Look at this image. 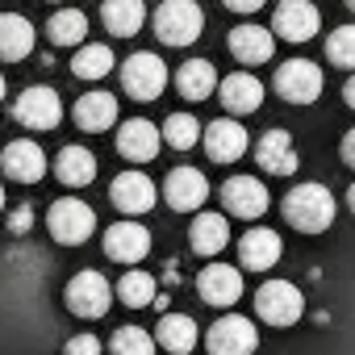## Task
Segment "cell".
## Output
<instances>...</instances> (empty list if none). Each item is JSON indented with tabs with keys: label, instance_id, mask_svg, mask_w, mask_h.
Listing matches in <instances>:
<instances>
[{
	"label": "cell",
	"instance_id": "obj_1",
	"mask_svg": "<svg viewBox=\"0 0 355 355\" xmlns=\"http://www.w3.org/2000/svg\"><path fill=\"white\" fill-rule=\"evenodd\" d=\"M334 214H338V205L326 184H297L284 197V222L297 226L301 234H322L334 222Z\"/></svg>",
	"mask_w": 355,
	"mask_h": 355
},
{
	"label": "cell",
	"instance_id": "obj_2",
	"mask_svg": "<svg viewBox=\"0 0 355 355\" xmlns=\"http://www.w3.org/2000/svg\"><path fill=\"white\" fill-rule=\"evenodd\" d=\"M150 26H155L163 46H193L205 30V13L197 0H163L150 17Z\"/></svg>",
	"mask_w": 355,
	"mask_h": 355
},
{
	"label": "cell",
	"instance_id": "obj_3",
	"mask_svg": "<svg viewBox=\"0 0 355 355\" xmlns=\"http://www.w3.org/2000/svg\"><path fill=\"white\" fill-rule=\"evenodd\" d=\"M46 230H51L55 243H63V247H80V243L92 239V230H96V214H92L88 201H80V197H63V201L51 205V214H46Z\"/></svg>",
	"mask_w": 355,
	"mask_h": 355
},
{
	"label": "cell",
	"instance_id": "obj_4",
	"mask_svg": "<svg viewBox=\"0 0 355 355\" xmlns=\"http://www.w3.org/2000/svg\"><path fill=\"white\" fill-rule=\"evenodd\" d=\"M63 301H67V309H71L76 318H105L117 297H113V284H109L101 272L88 268V272H76V276L67 280Z\"/></svg>",
	"mask_w": 355,
	"mask_h": 355
},
{
	"label": "cell",
	"instance_id": "obj_5",
	"mask_svg": "<svg viewBox=\"0 0 355 355\" xmlns=\"http://www.w3.org/2000/svg\"><path fill=\"white\" fill-rule=\"evenodd\" d=\"M255 313L268 326H293L305 313V297H301V288L293 280H268L255 293Z\"/></svg>",
	"mask_w": 355,
	"mask_h": 355
},
{
	"label": "cell",
	"instance_id": "obj_6",
	"mask_svg": "<svg viewBox=\"0 0 355 355\" xmlns=\"http://www.w3.org/2000/svg\"><path fill=\"white\" fill-rule=\"evenodd\" d=\"M13 121L26 130H59L63 121V101L55 88L46 84H30L17 101H13Z\"/></svg>",
	"mask_w": 355,
	"mask_h": 355
},
{
	"label": "cell",
	"instance_id": "obj_7",
	"mask_svg": "<svg viewBox=\"0 0 355 355\" xmlns=\"http://www.w3.org/2000/svg\"><path fill=\"white\" fill-rule=\"evenodd\" d=\"M121 88L134 96V101H159V92L167 88V67L159 55L150 51H138L121 63Z\"/></svg>",
	"mask_w": 355,
	"mask_h": 355
},
{
	"label": "cell",
	"instance_id": "obj_8",
	"mask_svg": "<svg viewBox=\"0 0 355 355\" xmlns=\"http://www.w3.org/2000/svg\"><path fill=\"white\" fill-rule=\"evenodd\" d=\"M255 347H259V330L243 313H222L205 334L209 355H255Z\"/></svg>",
	"mask_w": 355,
	"mask_h": 355
},
{
	"label": "cell",
	"instance_id": "obj_9",
	"mask_svg": "<svg viewBox=\"0 0 355 355\" xmlns=\"http://www.w3.org/2000/svg\"><path fill=\"white\" fill-rule=\"evenodd\" d=\"M276 92L288 105H313L322 96V67L309 59H288L276 67Z\"/></svg>",
	"mask_w": 355,
	"mask_h": 355
},
{
	"label": "cell",
	"instance_id": "obj_10",
	"mask_svg": "<svg viewBox=\"0 0 355 355\" xmlns=\"http://www.w3.org/2000/svg\"><path fill=\"white\" fill-rule=\"evenodd\" d=\"M322 30V13L309 0H280L276 13H272V34L284 42H309Z\"/></svg>",
	"mask_w": 355,
	"mask_h": 355
},
{
	"label": "cell",
	"instance_id": "obj_11",
	"mask_svg": "<svg viewBox=\"0 0 355 355\" xmlns=\"http://www.w3.org/2000/svg\"><path fill=\"white\" fill-rule=\"evenodd\" d=\"M209 197V180L205 171L197 167H171L167 180H163V201L175 209V214H197Z\"/></svg>",
	"mask_w": 355,
	"mask_h": 355
},
{
	"label": "cell",
	"instance_id": "obj_12",
	"mask_svg": "<svg viewBox=\"0 0 355 355\" xmlns=\"http://www.w3.org/2000/svg\"><path fill=\"white\" fill-rule=\"evenodd\" d=\"M109 201H113V209H121V214L138 218V214H150V209H155L159 189H155L150 175H142V171L134 167V171H121L117 180L109 184Z\"/></svg>",
	"mask_w": 355,
	"mask_h": 355
},
{
	"label": "cell",
	"instance_id": "obj_13",
	"mask_svg": "<svg viewBox=\"0 0 355 355\" xmlns=\"http://www.w3.org/2000/svg\"><path fill=\"white\" fill-rule=\"evenodd\" d=\"M218 197H222L230 218H247L251 222V218H259L268 209V189H263V180H255V175H230Z\"/></svg>",
	"mask_w": 355,
	"mask_h": 355
},
{
	"label": "cell",
	"instance_id": "obj_14",
	"mask_svg": "<svg viewBox=\"0 0 355 355\" xmlns=\"http://www.w3.org/2000/svg\"><path fill=\"white\" fill-rule=\"evenodd\" d=\"M197 293H201L205 305L230 309V305H239V297H243V272L230 268V263H209V268L197 276Z\"/></svg>",
	"mask_w": 355,
	"mask_h": 355
},
{
	"label": "cell",
	"instance_id": "obj_15",
	"mask_svg": "<svg viewBox=\"0 0 355 355\" xmlns=\"http://www.w3.org/2000/svg\"><path fill=\"white\" fill-rule=\"evenodd\" d=\"M105 255H109L113 263L134 268L138 259L150 255V230L138 226V222H117V226H109V230H105Z\"/></svg>",
	"mask_w": 355,
	"mask_h": 355
},
{
	"label": "cell",
	"instance_id": "obj_16",
	"mask_svg": "<svg viewBox=\"0 0 355 355\" xmlns=\"http://www.w3.org/2000/svg\"><path fill=\"white\" fill-rule=\"evenodd\" d=\"M247 146H251L247 125H239L234 117H218V121L205 125V155L214 163H234V159L247 155Z\"/></svg>",
	"mask_w": 355,
	"mask_h": 355
},
{
	"label": "cell",
	"instance_id": "obj_17",
	"mask_svg": "<svg viewBox=\"0 0 355 355\" xmlns=\"http://www.w3.org/2000/svg\"><path fill=\"white\" fill-rule=\"evenodd\" d=\"M280 255H284V243L268 226H255V230H247L239 239V263H243V272H268V268L280 263Z\"/></svg>",
	"mask_w": 355,
	"mask_h": 355
},
{
	"label": "cell",
	"instance_id": "obj_18",
	"mask_svg": "<svg viewBox=\"0 0 355 355\" xmlns=\"http://www.w3.org/2000/svg\"><path fill=\"white\" fill-rule=\"evenodd\" d=\"M226 46L247 67H259V63H272L276 59V34L263 30V26H234L230 38H226Z\"/></svg>",
	"mask_w": 355,
	"mask_h": 355
},
{
	"label": "cell",
	"instance_id": "obj_19",
	"mask_svg": "<svg viewBox=\"0 0 355 355\" xmlns=\"http://www.w3.org/2000/svg\"><path fill=\"white\" fill-rule=\"evenodd\" d=\"M0 167H5V175H9V180H17V184H38L42 175H46V155H42L38 142L17 138V142L5 146V159H0Z\"/></svg>",
	"mask_w": 355,
	"mask_h": 355
},
{
	"label": "cell",
	"instance_id": "obj_20",
	"mask_svg": "<svg viewBox=\"0 0 355 355\" xmlns=\"http://www.w3.org/2000/svg\"><path fill=\"white\" fill-rule=\"evenodd\" d=\"M255 163L272 175H293L301 167V155L288 138V130H268L259 142H255Z\"/></svg>",
	"mask_w": 355,
	"mask_h": 355
},
{
	"label": "cell",
	"instance_id": "obj_21",
	"mask_svg": "<svg viewBox=\"0 0 355 355\" xmlns=\"http://www.w3.org/2000/svg\"><path fill=\"white\" fill-rule=\"evenodd\" d=\"M218 96H222L226 113L247 117V113H255V109L263 105V84H259L251 71H230L226 80H218Z\"/></svg>",
	"mask_w": 355,
	"mask_h": 355
},
{
	"label": "cell",
	"instance_id": "obj_22",
	"mask_svg": "<svg viewBox=\"0 0 355 355\" xmlns=\"http://www.w3.org/2000/svg\"><path fill=\"white\" fill-rule=\"evenodd\" d=\"M159 146H163V138H159V130H155L146 117L121 121V130H117V150H121V159H130V163H150V159L159 155Z\"/></svg>",
	"mask_w": 355,
	"mask_h": 355
},
{
	"label": "cell",
	"instance_id": "obj_23",
	"mask_svg": "<svg viewBox=\"0 0 355 355\" xmlns=\"http://www.w3.org/2000/svg\"><path fill=\"white\" fill-rule=\"evenodd\" d=\"M197 322L189 313H163L155 326V347L171 351V355H193L197 351Z\"/></svg>",
	"mask_w": 355,
	"mask_h": 355
},
{
	"label": "cell",
	"instance_id": "obj_24",
	"mask_svg": "<svg viewBox=\"0 0 355 355\" xmlns=\"http://www.w3.org/2000/svg\"><path fill=\"white\" fill-rule=\"evenodd\" d=\"M76 125L88 134H105L109 125H117V96L113 92H84L76 101Z\"/></svg>",
	"mask_w": 355,
	"mask_h": 355
},
{
	"label": "cell",
	"instance_id": "obj_25",
	"mask_svg": "<svg viewBox=\"0 0 355 355\" xmlns=\"http://www.w3.org/2000/svg\"><path fill=\"white\" fill-rule=\"evenodd\" d=\"M230 243V222L226 214H197L189 226V247L197 255H222Z\"/></svg>",
	"mask_w": 355,
	"mask_h": 355
},
{
	"label": "cell",
	"instance_id": "obj_26",
	"mask_svg": "<svg viewBox=\"0 0 355 355\" xmlns=\"http://www.w3.org/2000/svg\"><path fill=\"white\" fill-rule=\"evenodd\" d=\"M34 51V26L21 13H0V59L21 63Z\"/></svg>",
	"mask_w": 355,
	"mask_h": 355
},
{
	"label": "cell",
	"instance_id": "obj_27",
	"mask_svg": "<svg viewBox=\"0 0 355 355\" xmlns=\"http://www.w3.org/2000/svg\"><path fill=\"white\" fill-rule=\"evenodd\" d=\"M55 175L67 189H84V184L96 180V155L88 146H63L59 159H55Z\"/></svg>",
	"mask_w": 355,
	"mask_h": 355
},
{
	"label": "cell",
	"instance_id": "obj_28",
	"mask_svg": "<svg viewBox=\"0 0 355 355\" xmlns=\"http://www.w3.org/2000/svg\"><path fill=\"white\" fill-rule=\"evenodd\" d=\"M101 17H105V30L113 38H134L146 26V5L142 0H105Z\"/></svg>",
	"mask_w": 355,
	"mask_h": 355
},
{
	"label": "cell",
	"instance_id": "obj_29",
	"mask_svg": "<svg viewBox=\"0 0 355 355\" xmlns=\"http://www.w3.org/2000/svg\"><path fill=\"white\" fill-rule=\"evenodd\" d=\"M175 92L184 101H205L218 92V71L209 59H189L180 71H175Z\"/></svg>",
	"mask_w": 355,
	"mask_h": 355
},
{
	"label": "cell",
	"instance_id": "obj_30",
	"mask_svg": "<svg viewBox=\"0 0 355 355\" xmlns=\"http://www.w3.org/2000/svg\"><path fill=\"white\" fill-rule=\"evenodd\" d=\"M113 71V51L105 42H80V51L71 55V76L76 80H105Z\"/></svg>",
	"mask_w": 355,
	"mask_h": 355
},
{
	"label": "cell",
	"instance_id": "obj_31",
	"mask_svg": "<svg viewBox=\"0 0 355 355\" xmlns=\"http://www.w3.org/2000/svg\"><path fill=\"white\" fill-rule=\"evenodd\" d=\"M155 293H159V284H155V276L142 272V268H130V272L117 280V288H113V297H117L121 305H130V309L155 305Z\"/></svg>",
	"mask_w": 355,
	"mask_h": 355
},
{
	"label": "cell",
	"instance_id": "obj_32",
	"mask_svg": "<svg viewBox=\"0 0 355 355\" xmlns=\"http://www.w3.org/2000/svg\"><path fill=\"white\" fill-rule=\"evenodd\" d=\"M46 38L55 46H80L88 38V17L80 9H59L51 21H46Z\"/></svg>",
	"mask_w": 355,
	"mask_h": 355
},
{
	"label": "cell",
	"instance_id": "obj_33",
	"mask_svg": "<svg viewBox=\"0 0 355 355\" xmlns=\"http://www.w3.org/2000/svg\"><path fill=\"white\" fill-rule=\"evenodd\" d=\"M167 146H175V150H193L197 142H201V121L193 117V113H171L167 121H163V134H159Z\"/></svg>",
	"mask_w": 355,
	"mask_h": 355
},
{
	"label": "cell",
	"instance_id": "obj_34",
	"mask_svg": "<svg viewBox=\"0 0 355 355\" xmlns=\"http://www.w3.org/2000/svg\"><path fill=\"white\" fill-rule=\"evenodd\" d=\"M109 355H155V334H146L142 326H121L109 338Z\"/></svg>",
	"mask_w": 355,
	"mask_h": 355
},
{
	"label": "cell",
	"instance_id": "obj_35",
	"mask_svg": "<svg viewBox=\"0 0 355 355\" xmlns=\"http://www.w3.org/2000/svg\"><path fill=\"white\" fill-rule=\"evenodd\" d=\"M326 59H330L334 67L355 71V26H338V30L326 38Z\"/></svg>",
	"mask_w": 355,
	"mask_h": 355
},
{
	"label": "cell",
	"instance_id": "obj_36",
	"mask_svg": "<svg viewBox=\"0 0 355 355\" xmlns=\"http://www.w3.org/2000/svg\"><path fill=\"white\" fill-rule=\"evenodd\" d=\"M63 355H101V338L96 334H76L63 343Z\"/></svg>",
	"mask_w": 355,
	"mask_h": 355
},
{
	"label": "cell",
	"instance_id": "obj_37",
	"mask_svg": "<svg viewBox=\"0 0 355 355\" xmlns=\"http://www.w3.org/2000/svg\"><path fill=\"white\" fill-rule=\"evenodd\" d=\"M30 226H34V209H30V205H17V209L9 214V230H13V234H26Z\"/></svg>",
	"mask_w": 355,
	"mask_h": 355
},
{
	"label": "cell",
	"instance_id": "obj_38",
	"mask_svg": "<svg viewBox=\"0 0 355 355\" xmlns=\"http://www.w3.org/2000/svg\"><path fill=\"white\" fill-rule=\"evenodd\" d=\"M222 5H226L230 13H255V9L268 5V0H222Z\"/></svg>",
	"mask_w": 355,
	"mask_h": 355
},
{
	"label": "cell",
	"instance_id": "obj_39",
	"mask_svg": "<svg viewBox=\"0 0 355 355\" xmlns=\"http://www.w3.org/2000/svg\"><path fill=\"white\" fill-rule=\"evenodd\" d=\"M343 163H347V167H355V130H347V134H343Z\"/></svg>",
	"mask_w": 355,
	"mask_h": 355
},
{
	"label": "cell",
	"instance_id": "obj_40",
	"mask_svg": "<svg viewBox=\"0 0 355 355\" xmlns=\"http://www.w3.org/2000/svg\"><path fill=\"white\" fill-rule=\"evenodd\" d=\"M343 96H347V105H351V109H355V71H351V80H347V84H343Z\"/></svg>",
	"mask_w": 355,
	"mask_h": 355
},
{
	"label": "cell",
	"instance_id": "obj_41",
	"mask_svg": "<svg viewBox=\"0 0 355 355\" xmlns=\"http://www.w3.org/2000/svg\"><path fill=\"white\" fill-rule=\"evenodd\" d=\"M347 205H351V214H355V184L347 189Z\"/></svg>",
	"mask_w": 355,
	"mask_h": 355
},
{
	"label": "cell",
	"instance_id": "obj_42",
	"mask_svg": "<svg viewBox=\"0 0 355 355\" xmlns=\"http://www.w3.org/2000/svg\"><path fill=\"white\" fill-rule=\"evenodd\" d=\"M0 101H5V76H0Z\"/></svg>",
	"mask_w": 355,
	"mask_h": 355
},
{
	"label": "cell",
	"instance_id": "obj_43",
	"mask_svg": "<svg viewBox=\"0 0 355 355\" xmlns=\"http://www.w3.org/2000/svg\"><path fill=\"white\" fill-rule=\"evenodd\" d=\"M0 209H5V184H0Z\"/></svg>",
	"mask_w": 355,
	"mask_h": 355
},
{
	"label": "cell",
	"instance_id": "obj_44",
	"mask_svg": "<svg viewBox=\"0 0 355 355\" xmlns=\"http://www.w3.org/2000/svg\"><path fill=\"white\" fill-rule=\"evenodd\" d=\"M347 9H351V13H355V0H347Z\"/></svg>",
	"mask_w": 355,
	"mask_h": 355
}]
</instances>
